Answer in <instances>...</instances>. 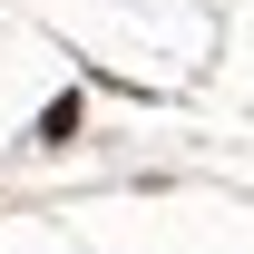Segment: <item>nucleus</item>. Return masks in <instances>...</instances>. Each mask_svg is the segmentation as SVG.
<instances>
[{
  "label": "nucleus",
  "instance_id": "f257e3e1",
  "mask_svg": "<svg viewBox=\"0 0 254 254\" xmlns=\"http://www.w3.org/2000/svg\"><path fill=\"white\" fill-rule=\"evenodd\" d=\"M39 137H49V147H68V137H78V98H59V108L39 118Z\"/></svg>",
  "mask_w": 254,
  "mask_h": 254
}]
</instances>
